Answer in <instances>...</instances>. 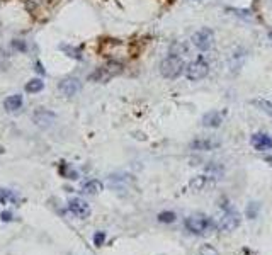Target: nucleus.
Listing matches in <instances>:
<instances>
[{
    "instance_id": "nucleus-21",
    "label": "nucleus",
    "mask_w": 272,
    "mask_h": 255,
    "mask_svg": "<svg viewBox=\"0 0 272 255\" xmlns=\"http://www.w3.org/2000/svg\"><path fill=\"white\" fill-rule=\"evenodd\" d=\"M187 44L185 43H175L174 46H172V53L174 55H179V56H182V55H187Z\"/></svg>"
},
{
    "instance_id": "nucleus-25",
    "label": "nucleus",
    "mask_w": 272,
    "mask_h": 255,
    "mask_svg": "<svg viewBox=\"0 0 272 255\" xmlns=\"http://www.w3.org/2000/svg\"><path fill=\"white\" fill-rule=\"evenodd\" d=\"M266 162H267V164L272 165V155H267V157H266Z\"/></svg>"
},
{
    "instance_id": "nucleus-18",
    "label": "nucleus",
    "mask_w": 272,
    "mask_h": 255,
    "mask_svg": "<svg viewBox=\"0 0 272 255\" xmlns=\"http://www.w3.org/2000/svg\"><path fill=\"white\" fill-rule=\"evenodd\" d=\"M254 106H257V108H260L264 112H267L269 116H272V102L266 101V99H255V101H252Z\"/></svg>"
},
{
    "instance_id": "nucleus-7",
    "label": "nucleus",
    "mask_w": 272,
    "mask_h": 255,
    "mask_svg": "<svg viewBox=\"0 0 272 255\" xmlns=\"http://www.w3.org/2000/svg\"><path fill=\"white\" fill-rule=\"evenodd\" d=\"M54 121H56V114L48 111V109H44V108L36 109L33 114V123L39 128H50Z\"/></svg>"
},
{
    "instance_id": "nucleus-24",
    "label": "nucleus",
    "mask_w": 272,
    "mask_h": 255,
    "mask_svg": "<svg viewBox=\"0 0 272 255\" xmlns=\"http://www.w3.org/2000/svg\"><path fill=\"white\" fill-rule=\"evenodd\" d=\"M0 219H2V221H12V215H10L9 211H3V213H0Z\"/></svg>"
},
{
    "instance_id": "nucleus-9",
    "label": "nucleus",
    "mask_w": 272,
    "mask_h": 255,
    "mask_svg": "<svg viewBox=\"0 0 272 255\" xmlns=\"http://www.w3.org/2000/svg\"><path fill=\"white\" fill-rule=\"evenodd\" d=\"M68 209H70L72 213H73L77 218H89V215H91V208H89V204L84 201V199H72L70 202H68Z\"/></svg>"
},
{
    "instance_id": "nucleus-4",
    "label": "nucleus",
    "mask_w": 272,
    "mask_h": 255,
    "mask_svg": "<svg viewBox=\"0 0 272 255\" xmlns=\"http://www.w3.org/2000/svg\"><path fill=\"white\" fill-rule=\"evenodd\" d=\"M191 41L199 51H209L215 44V33L209 27H202L192 34Z\"/></svg>"
},
{
    "instance_id": "nucleus-1",
    "label": "nucleus",
    "mask_w": 272,
    "mask_h": 255,
    "mask_svg": "<svg viewBox=\"0 0 272 255\" xmlns=\"http://www.w3.org/2000/svg\"><path fill=\"white\" fill-rule=\"evenodd\" d=\"M185 61L182 56L179 55L170 53L168 56H165L160 63V73L162 77L168 78V80H174V78H179L182 73L185 72Z\"/></svg>"
},
{
    "instance_id": "nucleus-19",
    "label": "nucleus",
    "mask_w": 272,
    "mask_h": 255,
    "mask_svg": "<svg viewBox=\"0 0 272 255\" xmlns=\"http://www.w3.org/2000/svg\"><path fill=\"white\" fill-rule=\"evenodd\" d=\"M259 211H260V204L259 202H250L249 206H247V216H249V219H255L257 216H259Z\"/></svg>"
},
{
    "instance_id": "nucleus-8",
    "label": "nucleus",
    "mask_w": 272,
    "mask_h": 255,
    "mask_svg": "<svg viewBox=\"0 0 272 255\" xmlns=\"http://www.w3.org/2000/svg\"><path fill=\"white\" fill-rule=\"evenodd\" d=\"M58 89H60V92L63 95L72 97V95H75L78 91H80V80H78V78H73V77H67L60 82Z\"/></svg>"
},
{
    "instance_id": "nucleus-12",
    "label": "nucleus",
    "mask_w": 272,
    "mask_h": 255,
    "mask_svg": "<svg viewBox=\"0 0 272 255\" xmlns=\"http://www.w3.org/2000/svg\"><path fill=\"white\" fill-rule=\"evenodd\" d=\"M252 145H254V148L259 151L269 150V148H272V136L264 134V133H257L252 136Z\"/></svg>"
},
{
    "instance_id": "nucleus-23",
    "label": "nucleus",
    "mask_w": 272,
    "mask_h": 255,
    "mask_svg": "<svg viewBox=\"0 0 272 255\" xmlns=\"http://www.w3.org/2000/svg\"><path fill=\"white\" fill-rule=\"evenodd\" d=\"M106 242V233L104 232H97L94 235V245L95 247H102Z\"/></svg>"
},
{
    "instance_id": "nucleus-11",
    "label": "nucleus",
    "mask_w": 272,
    "mask_h": 255,
    "mask_svg": "<svg viewBox=\"0 0 272 255\" xmlns=\"http://www.w3.org/2000/svg\"><path fill=\"white\" fill-rule=\"evenodd\" d=\"M3 109H5L9 114H17L20 112L22 109V95L16 94V95H10L3 101Z\"/></svg>"
},
{
    "instance_id": "nucleus-2",
    "label": "nucleus",
    "mask_w": 272,
    "mask_h": 255,
    "mask_svg": "<svg viewBox=\"0 0 272 255\" xmlns=\"http://www.w3.org/2000/svg\"><path fill=\"white\" fill-rule=\"evenodd\" d=\"M119 73H123V65L118 63V61H109L108 65L97 68V70L91 75V80L99 82V84H106V82H109L111 78L118 77Z\"/></svg>"
},
{
    "instance_id": "nucleus-13",
    "label": "nucleus",
    "mask_w": 272,
    "mask_h": 255,
    "mask_svg": "<svg viewBox=\"0 0 272 255\" xmlns=\"http://www.w3.org/2000/svg\"><path fill=\"white\" fill-rule=\"evenodd\" d=\"M223 123V114L219 111H209L202 116V126L204 128H219Z\"/></svg>"
},
{
    "instance_id": "nucleus-5",
    "label": "nucleus",
    "mask_w": 272,
    "mask_h": 255,
    "mask_svg": "<svg viewBox=\"0 0 272 255\" xmlns=\"http://www.w3.org/2000/svg\"><path fill=\"white\" fill-rule=\"evenodd\" d=\"M209 225H211V221H209V218H206L204 215H192L185 219V228L191 233H196V235L204 233L206 230L209 228Z\"/></svg>"
},
{
    "instance_id": "nucleus-10",
    "label": "nucleus",
    "mask_w": 272,
    "mask_h": 255,
    "mask_svg": "<svg viewBox=\"0 0 272 255\" xmlns=\"http://www.w3.org/2000/svg\"><path fill=\"white\" fill-rule=\"evenodd\" d=\"M219 141L218 140H213V138H198L191 143L192 150H199V151H211L216 150L219 146Z\"/></svg>"
},
{
    "instance_id": "nucleus-6",
    "label": "nucleus",
    "mask_w": 272,
    "mask_h": 255,
    "mask_svg": "<svg viewBox=\"0 0 272 255\" xmlns=\"http://www.w3.org/2000/svg\"><path fill=\"white\" fill-rule=\"evenodd\" d=\"M240 223H242V218H240L238 211L228 208L225 213V216L221 218V221H219L218 228L221 230V232H233L235 228H238Z\"/></svg>"
},
{
    "instance_id": "nucleus-20",
    "label": "nucleus",
    "mask_w": 272,
    "mask_h": 255,
    "mask_svg": "<svg viewBox=\"0 0 272 255\" xmlns=\"http://www.w3.org/2000/svg\"><path fill=\"white\" fill-rule=\"evenodd\" d=\"M175 219H177V216H175V213H172V211H163L158 215V221L160 223H174Z\"/></svg>"
},
{
    "instance_id": "nucleus-16",
    "label": "nucleus",
    "mask_w": 272,
    "mask_h": 255,
    "mask_svg": "<svg viewBox=\"0 0 272 255\" xmlns=\"http://www.w3.org/2000/svg\"><path fill=\"white\" fill-rule=\"evenodd\" d=\"M44 89V82L41 78H33L31 82L26 84V92L27 94H37Z\"/></svg>"
},
{
    "instance_id": "nucleus-22",
    "label": "nucleus",
    "mask_w": 272,
    "mask_h": 255,
    "mask_svg": "<svg viewBox=\"0 0 272 255\" xmlns=\"http://www.w3.org/2000/svg\"><path fill=\"white\" fill-rule=\"evenodd\" d=\"M199 255H219V254L215 247L209 245V243H206V245H202L201 249H199Z\"/></svg>"
},
{
    "instance_id": "nucleus-15",
    "label": "nucleus",
    "mask_w": 272,
    "mask_h": 255,
    "mask_svg": "<svg viewBox=\"0 0 272 255\" xmlns=\"http://www.w3.org/2000/svg\"><path fill=\"white\" fill-rule=\"evenodd\" d=\"M19 202V198L14 194L9 189H0V204H17Z\"/></svg>"
},
{
    "instance_id": "nucleus-3",
    "label": "nucleus",
    "mask_w": 272,
    "mask_h": 255,
    "mask_svg": "<svg viewBox=\"0 0 272 255\" xmlns=\"http://www.w3.org/2000/svg\"><path fill=\"white\" fill-rule=\"evenodd\" d=\"M208 72H209V63L202 56H199L198 60L191 61L185 67V77L191 82H198V80H202L208 75Z\"/></svg>"
},
{
    "instance_id": "nucleus-17",
    "label": "nucleus",
    "mask_w": 272,
    "mask_h": 255,
    "mask_svg": "<svg viewBox=\"0 0 272 255\" xmlns=\"http://www.w3.org/2000/svg\"><path fill=\"white\" fill-rule=\"evenodd\" d=\"M206 184H208V177H206V175H198V177H194L191 182H189L191 189H194V191H201V189H204Z\"/></svg>"
},
{
    "instance_id": "nucleus-14",
    "label": "nucleus",
    "mask_w": 272,
    "mask_h": 255,
    "mask_svg": "<svg viewBox=\"0 0 272 255\" xmlns=\"http://www.w3.org/2000/svg\"><path fill=\"white\" fill-rule=\"evenodd\" d=\"M102 189H104V185H102L101 181H89L87 184H84V192L89 196H97L102 192Z\"/></svg>"
}]
</instances>
